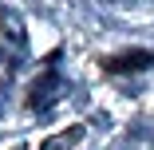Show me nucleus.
<instances>
[{"label": "nucleus", "mask_w": 154, "mask_h": 150, "mask_svg": "<svg viewBox=\"0 0 154 150\" xmlns=\"http://www.w3.org/2000/svg\"><path fill=\"white\" fill-rule=\"evenodd\" d=\"M150 63H154V51H127V55L107 59V71H142Z\"/></svg>", "instance_id": "1"}]
</instances>
